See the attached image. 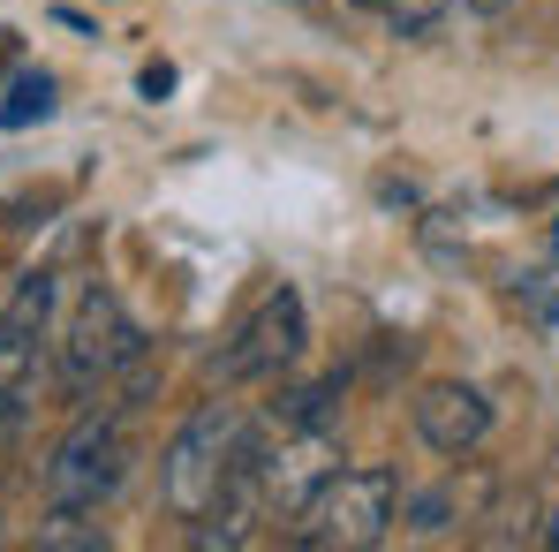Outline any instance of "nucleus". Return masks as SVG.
I'll return each instance as SVG.
<instances>
[{"instance_id":"obj_4","label":"nucleus","mask_w":559,"mask_h":552,"mask_svg":"<svg viewBox=\"0 0 559 552\" xmlns=\"http://www.w3.org/2000/svg\"><path fill=\"white\" fill-rule=\"evenodd\" d=\"M129 477V432L114 416H84L46 461V507H106Z\"/></svg>"},{"instance_id":"obj_11","label":"nucleus","mask_w":559,"mask_h":552,"mask_svg":"<svg viewBox=\"0 0 559 552\" xmlns=\"http://www.w3.org/2000/svg\"><path fill=\"white\" fill-rule=\"evenodd\" d=\"M514 310H530V326H559V266L514 280Z\"/></svg>"},{"instance_id":"obj_13","label":"nucleus","mask_w":559,"mask_h":552,"mask_svg":"<svg viewBox=\"0 0 559 552\" xmlns=\"http://www.w3.org/2000/svg\"><path fill=\"white\" fill-rule=\"evenodd\" d=\"M23 432V378H0V447Z\"/></svg>"},{"instance_id":"obj_12","label":"nucleus","mask_w":559,"mask_h":552,"mask_svg":"<svg viewBox=\"0 0 559 552\" xmlns=\"http://www.w3.org/2000/svg\"><path fill=\"white\" fill-rule=\"evenodd\" d=\"M378 8H385V23H393L401 38H431V31H439V15H447L454 0H378Z\"/></svg>"},{"instance_id":"obj_3","label":"nucleus","mask_w":559,"mask_h":552,"mask_svg":"<svg viewBox=\"0 0 559 552\" xmlns=\"http://www.w3.org/2000/svg\"><path fill=\"white\" fill-rule=\"evenodd\" d=\"M144 364V333L136 318L121 310L114 287H84L76 295V318H69V341H61V378L84 394V386H106L114 371Z\"/></svg>"},{"instance_id":"obj_2","label":"nucleus","mask_w":559,"mask_h":552,"mask_svg":"<svg viewBox=\"0 0 559 552\" xmlns=\"http://www.w3.org/2000/svg\"><path fill=\"white\" fill-rule=\"evenodd\" d=\"M242 439L250 432H242L235 401H204L182 432H175V447L159 461V500H167L175 522H204L219 507V484H227V469L242 455Z\"/></svg>"},{"instance_id":"obj_16","label":"nucleus","mask_w":559,"mask_h":552,"mask_svg":"<svg viewBox=\"0 0 559 552\" xmlns=\"http://www.w3.org/2000/svg\"><path fill=\"white\" fill-rule=\"evenodd\" d=\"M462 8H476V15H499V8H514V0H462Z\"/></svg>"},{"instance_id":"obj_8","label":"nucleus","mask_w":559,"mask_h":552,"mask_svg":"<svg viewBox=\"0 0 559 552\" xmlns=\"http://www.w3.org/2000/svg\"><path fill=\"white\" fill-rule=\"evenodd\" d=\"M46 318H53V273H23L0 303V378H23L38 341H46Z\"/></svg>"},{"instance_id":"obj_18","label":"nucleus","mask_w":559,"mask_h":552,"mask_svg":"<svg viewBox=\"0 0 559 552\" xmlns=\"http://www.w3.org/2000/svg\"><path fill=\"white\" fill-rule=\"evenodd\" d=\"M356 8H378V0H356Z\"/></svg>"},{"instance_id":"obj_14","label":"nucleus","mask_w":559,"mask_h":552,"mask_svg":"<svg viewBox=\"0 0 559 552\" xmlns=\"http://www.w3.org/2000/svg\"><path fill=\"white\" fill-rule=\"evenodd\" d=\"M175 92V69H167V61H152V69H144V98H167Z\"/></svg>"},{"instance_id":"obj_9","label":"nucleus","mask_w":559,"mask_h":552,"mask_svg":"<svg viewBox=\"0 0 559 552\" xmlns=\"http://www.w3.org/2000/svg\"><path fill=\"white\" fill-rule=\"evenodd\" d=\"M92 515H98V507H46L38 545H46V552H98V545H106V530H98Z\"/></svg>"},{"instance_id":"obj_10","label":"nucleus","mask_w":559,"mask_h":552,"mask_svg":"<svg viewBox=\"0 0 559 552\" xmlns=\"http://www.w3.org/2000/svg\"><path fill=\"white\" fill-rule=\"evenodd\" d=\"M46 114H53V77H46V69H38V77H15L0 121H8V129H31V121H46Z\"/></svg>"},{"instance_id":"obj_1","label":"nucleus","mask_w":559,"mask_h":552,"mask_svg":"<svg viewBox=\"0 0 559 552\" xmlns=\"http://www.w3.org/2000/svg\"><path fill=\"white\" fill-rule=\"evenodd\" d=\"M393 507H401V477L393 469H333L310 500H302V515H295V545L302 552H371L385 545V530H393Z\"/></svg>"},{"instance_id":"obj_6","label":"nucleus","mask_w":559,"mask_h":552,"mask_svg":"<svg viewBox=\"0 0 559 552\" xmlns=\"http://www.w3.org/2000/svg\"><path fill=\"white\" fill-rule=\"evenodd\" d=\"M341 461H333V424H287L280 432V447L265 455L258 447V484H265V515L280 522H295L302 515V500L333 477Z\"/></svg>"},{"instance_id":"obj_5","label":"nucleus","mask_w":559,"mask_h":552,"mask_svg":"<svg viewBox=\"0 0 559 552\" xmlns=\"http://www.w3.org/2000/svg\"><path fill=\"white\" fill-rule=\"evenodd\" d=\"M295 356H302V295L295 287H273L242 318V333L219 349V378L227 386H258V378H280Z\"/></svg>"},{"instance_id":"obj_15","label":"nucleus","mask_w":559,"mask_h":552,"mask_svg":"<svg viewBox=\"0 0 559 552\" xmlns=\"http://www.w3.org/2000/svg\"><path fill=\"white\" fill-rule=\"evenodd\" d=\"M8 61H15V31H0V77H8Z\"/></svg>"},{"instance_id":"obj_7","label":"nucleus","mask_w":559,"mask_h":552,"mask_svg":"<svg viewBox=\"0 0 559 552\" xmlns=\"http://www.w3.org/2000/svg\"><path fill=\"white\" fill-rule=\"evenodd\" d=\"M408 416H416V439L431 447V455H476L484 439H491V401L462 386V378H431L416 401H408Z\"/></svg>"},{"instance_id":"obj_17","label":"nucleus","mask_w":559,"mask_h":552,"mask_svg":"<svg viewBox=\"0 0 559 552\" xmlns=\"http://www.w3.org/2000/svg\"><path fill=\"white\" fill-rule=\"evenodd\" d=\"M545 545H552V552H559V507H552V522H545Z\"/></svg>"}]
</instances>
